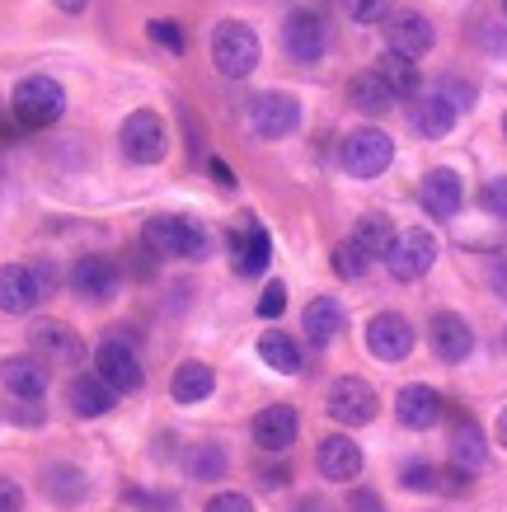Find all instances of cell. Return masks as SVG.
<instances>
[{
	"label": "cell",
	"instance_id": "cell-29",
	"mask_svg": "<svg viewBox=\"0 0 507 512\" xmlns=\"http://www.w3.org/2000/svg\"><path fill=\"white\" fill-rule=\"evenodd\" d=\"M371 71L385 80V90L395 94V99H414V94H423V71H418V62L400 57V52H385V57H376V66H371Z\"/></svg>",
	"mask_w": 507,
	"mask_h": 512
},
{
	"label": "cell",
	"instance_id": "cell-8",
	"mask_svg": "<svg viewBox=\"0 0 507 512\" xmlns=\"http://www.w3.org/2000/svg\"><path fill=\"white\" fill-rule=\"evenodd\" d=\"M10 109L24 127H52L66 113V90L52 76H29L15 85V99Z\"/></svg>",
	"mask_w": 507,
	"mask_h": 512
},
{
	"label": "cell",
	"instance_id": "cell-26",
	"mask_svg": "<svg viewBox=\"0 0 507 512\" xmlns=\"http://www.w3.org/2000/svg\"><path fill=\"white\" fill-rule=\"evenodd\" d=\"M43 296L33 287V273L29 264H5L0 268V311L5 315H29Z\"/></svg>",
	"mask_w": 507,
	"mask_h": 512
},
{
	"label": "cell",
	"instance_id": "cell-33",
	"mask_svg": "<svg viewBox=\"0 0 507 512\" xmlns=\"http://www.w3.org/2000/svg\"><path fill=\"white\" fill-rule=\"evenodd\" d=\"M353 240L367 249L371 259H381L385 249H390V240H395V226H390V217H385V212H367V217L357 221Z\"/></svg>",
	"mask_w": 507,
	"mask_h": 512
},
{
	"label": "cell",
	"instance_id": "cell-49",
	"mask_svg": "<svg viewBox=\"0 0 507 512\" xmlns=\"http://www.w3.org/2000/svg\"><path fill=\"white\" fill-rule=\"evenodd\" d=\"M259 480L268 484V489H282V484L292 480V470H287V466H268V470H263V466H259Z\"/></svg>",
	"mask_w": 507,
	"mask_h": 512
},
{
	"label": "cell",
	"instance_id": "cell-20",
	"mask_svg": "<svg viewBox=\"0 0 507 512\" xmlns=\"http://www.w3.org/2000/svg\"><path fill=\"white\" fill-rule=\"evenodd\" d=\"M442 414H446V400L432 386H423V381H414V386H404L400 395H395V419H400L404 428H414V433L437 428Z\"/></svg>",
	"mask_w": 507,
	"mask_h": 512
},
{
	"label": "cell",
	"instance_id": "cell-31",
	"mask_svg": "<svg viewBox=\"0 0 507 512\" xmlns=\"http://www.w3.org/2000/svg\"><path fill=\"white\" fill-rule=\"evenodd\" d=\"M226 447H216V442H198V447H188L184 456V470H188V480H198V484H216V480H226Z\"/></svg>",
	"mask_w": 507,
	"mask_h": 512
},
{
	"label": "cell",
	"instance_id": "cell-18",
	"mask_svg": "<svg viewBox=\"0 0 507 512\" xmlns=\"http://www.w3.org/2000/svg\"><path fill=\"white\" fill-rule=\"evenodd\" d=\"M418 202L428 207V217L437 221H451L456 212L465 207V188H461V174L437 165V170L423 174V184H418Z\"/></svg>",
	"mask_w": 507,
	"mask_h": 512
},
{
	"label": "cell",
	"instance_id": "cell-21",
	"mask_svg": "<svg viewBox=\"0 0 507 512\" xmlns=\"http://www.w3.org/2000/svg\"><path fill=\"white\" fill-rule=\"evenodd\" d=\"M71 292L85 296V301H108V296L118 292V264L108 259V254H85V259H76V268H71Z\"/></svg>",
	"mask_w": 507,
	"mask_h": 512
},
{
	"label": "cell",
	"instance_id": "cell-50",
	"mask_svg": "<svg viewBox=\"0 0 507 512\" xmlns=\"http://www.w3.org/2000/svg\"><path fill=\"white\" fill-rule=\"evenodd\" d=\"M207 170H212V179H216L221 188H235V170L226 165V160H207Z\"/></svg>",
	"mask_w": 507,
	"mask_h": 512
},
{
	"label": "cell",
	"instance_id": "cell-19",
	"mask_svg": "<svg viewBox=\"0 0 507 512\" xmlns=\"http://www.w3.org/2000/svg\"><path fill=\"white\" fill-rule=\"evenodd\" d=\"M249 433H254V442L268 456H282L296 442V433H301V414L292 404H268V409H259V419L249 423Z\"/></svg>",
	"mask_w": 507,
	"mask_h": 512
},
{
	"label": "cell",
	"instance_id": "cell-23",
	"mask_svg": "<svg viewBox=\"0 0 507 512\" xmlns=\"http://www.w3.org/2000/svg\"><path fill=\"white\" fill-rule=\"evenodd\" d=\"M0 381H5V390L19 395V400H43L47 367L33 353H15V357H5V362H0Z\"/></svg>",
	"mask_w": 507,
	"mask_h": 512
},
{
	"label": "cell",
	"instance_id": "cell-17",
	"mask_svg": "<svg viewBox=\"0 0 507 512\" xmlns=\"http://www.w3.org/2000/svg\"><path fill=\"white\" fill-rule=\"evenodd\" d=\"M451 466H461V470H470V475H479V470L489 466V433L479 428L465 409H456L451 414Z\"/></svg>",
	"mask_w": 507,
	"mask_h": 512
},
{
	"label": "cell",
	"instance_id": "cell-37",
	"mask_svg": "<svg viewBox=\"0 0 507 512\" xmlns=\"http://www.w3.org/2000/svg\"><path fill=\"white\" fill-rule=\"evenodd\" d=\"M146 33H151V43H160L165 52H174V57H184L188 52V38H184V29H179L174 19H151Z\"/></svg>",
	"mask_w": 507,
	"mask_h": 512
},
{
	"label": "cell",
	"instance_id": "cell-41",
	"mask_svg": "<svg viewBox=\"0 0 507 512\" xmlns=\"http://www.w3.org/2000/svg\"><path fill=\"white\" fill-rule=\"evenodd\" d=\"M470 480H475L470 470H461V466H451V461H446L437 489H442V494H451V498H465V494H470Z\"/></svg>",
	"mask_w": 507,
	"mask_h": 512
},
{
	"label": "cell",
	"instance_id": "cell-32",
	"mask_svg": "<svg viewBox=\"0 0 507 512\" xmlns=\"http://www.w3.org/2000/svg\"><path fill=\"white\" fill-rule=\"evenodd\" d=\"M259 357L282 376H301V343L292 334H259Z\"/></svg>",
	"mask_w": 507,
	"mask_h": 512
},
{
	"label": "cell",
	"instance_id": "cell-34",
	"mask_svg": "<svg viewBox=\"0 0 507 512\" xmlns=\"http://www.w3.org/2000/svg\"><path fill=\"white\" fill-rule=\"evenodd\" d=\"M329 264H334V273L338 278H348V282H357V278H367V268H371V254L357 240H338L334 245V254H329Z\"/></svg>",
	"mask_w": 507,
	"mask_h": 512
},
{
	"label": "cell",
	"instance_id": "cell-30",
	"mask_svg": "<svg viewBox=\"0 0 507 512\" xmlns=\"http://www.w3.org/2000/svg\"><path fill=\"white\" fill-rule=\"evenodd\" d=\"M216 390V372L207 367V362H179V372H174V381H169V395L179 404H198V400H207Z\"/></svg>",
	"mask_w": 507,
	"mask_h": 512
},
{
	"label": "cell",
	"instance_id": "cell-24",
	"mask_svg": "<svg viewBox=\"0 0 507 512\" xmlns=\"http://www.w3.org/2000/svg\"><path fill=\"white\" fill-rule=\"evenodd\" d=\"M409 104H414V109H409V127H414L418 137H428V141L446 137V132L456 127V118H461V113L451 109L437 90H432V94H414Z\"/></svg>",
	"mask_w": 507,
	"mask_h": 512
},
{
	"label": "cell",
	"instance_id": "cell-51",
	"mask_svg": "<svg viewBox=\"0 0 507 512\" xmlns=\"http://www.w3.org/2000/svg\"><path fill=\"white\" fill-rule=\"evenodd\" d=\"M52 5H57V10H62V15H80V10H85V5H90V0H52Z\"/></svg>",
	"mask_w": 507,
	"mask_h": 512
},
{
	"label": "cell",
	"instance_id": "cell-25",
	"mask_svg": "<svg viewBox=\"0 0 507 512\" xmlns=\"http://www.w3.org/2000/svg\"><path fill=\"white\" fill-rule=\"evenodd\" d=\"M343 325H348V311L338 306V296H315L306 306V315H301V329H306V339L315 348H329L343 334Z\"/></svg>",
	"mask_w": 507,
	"mask_h": 512
},
{
	"label": "cell",
	"instance_id": "cell-1",
	"mask_svg": "<svg viewBox=\"0 0 507 512\" xmlns=\"http://www.w3.org/2000/svg\"><path fill=\"white\" fill-rule=\"evenodd\" d=\"M146 249L160 254V259H188V264H202L212 254V235L207 226L193 217H151L146 231H141Z\"/></svg>",
	"mask_w": 507,
	"mask_h": 512
},
{
	"label": "cell",
	"instance_id": "cell-35",
	"mask_svg": "<svg viewBox=\"0 0 507 512\" xmlns=\"http://www.w3.org/2000/svg\"><path fill=\"white\" fill-rule=\"evenodd\" d=\"M338 5H343V15L353 24H385L395 15V0H338Z\"/></svg>",
	"mask_w": 507,
	"mask_h": 512
},
{
	"label": "cell",
	"instance_id": "cell-43",
	"mask_svg": "<svg viewBox=\"0 0 507 512\" xmlns=\"http://www.w3.org/2000/svg\"><path fill=\"white\" fill-rule=\"evenodd\" d=\"M29 273H33V287H38V296H52L57 292V264L52 259H38V264H29Z\"/></svg>",
	"mask_w": 507,
	"mask_h": 512
},
{
	"label": "cell",
	"instance_id": "cell-10",
	"mask_svg": "<svg viewBox=\"0 0 507 512\" xmlns=\"http://www.w3.org/2000/svg\"><path fill=\"white\" fill-rule=\"evenodd\" d=\"M362 343H367V353L376 362H404L414 353V325L400 311H376L362 329Z\"/></svg>",
	"mask_w": 507,
	"mask_h": 512
},
{
	"label": "cell",
	"instance_id": "cell-22",
	"mask_svg": "<svg viewBox=\"0 0 507 512\" xmlns=\"http://www.w3.org/2000/svg\"><path fill=\"white\" fill-rule=\"evenodd\" d=\"M118 400V390L108 386L99 372H80L71 386H66V404H71V414L76 419H104L108 409Z\"/></svg>",
	"mask_w": 507,
	"mask_h": 512
},
{
	"label": "cell",
	"instance_id": "cell-7",
	"mask_svg": "<svg viewBox=\"0 0 507 512\" xmlns=\"http://www.w3.org/2000/svg\"><path fill=\"white\" fill-rule=\"evenodd\" d=\"M395 165V141L381 127H357L343 137V170L353 179H381Z\"/></svg>",
	"mask_w": 507,
	"mask_h": 512
},
{
	"label": "cell",
	"instance_id": "cell-16",
	"mask_svg": "<svg viewBox=\"0 0 507 512\" xmlns=\"http://www.w3.org/2000/svg\"><path fill=\"white\" fill-rule=\"evenodd\" d=\"M315 470H320L329 484H353L362 475V447H357L348 433H329L315 447Z\"/></svg>",
	"mask_w": 507,
	"mask_h": 512
},
{
	"label": "cell",
	"instance_id": "cell-11",
	"mask_svg": "<svg viewBox=\"0 0 507 512\" xmlns=\"http://www.w3.org/2000/svg\"><path fill=\"white\" fill-rule=\"evenodd\" d=\"M324 404H329V419L343 423V428H367V423H376V409H381L376 390L357 376H338Z\"/></svg>",
	"mask_w": 507,
	"mask_h": 512
},
{
	"label": "cell",
	"instance_id": "cell-27",
	"mask_svg": "<svg viewBox=\"0 0 507 512\" xmlns=\"http://www.w3.org/2000/svg\"><path fill=\"white\" fill-rule=\"evenodd\" d=\"M348 104H353L362 118H385V113L395 109L400 99L385 90V80L376 76V71H357V76L348 80Z\"/></svg>",
	"mask_w": 507,
	"mask_h": 512
},
{
	"label": "cell",
	"instance_id": "cell-12",
	"mask_svg": "<svg viewBox=\"0 0 507 512\" xmlns=\"http://www.w3.org/2000/svg\"><path fill=\"white\" fill-rule=\"evenodd\" d=\"M94 372L104 376L118 395H132V390H141V381H146V372H141V357L132 353V343L118 339V334L99 339V348H94Z\"/></svg>",
	"mask_w": 507,
	"mask_h": 512
},
{
	"label": "cell",
	"instance_id": "cell-36",
	"mask_svg": "<svg viewBox=\"0 0 507 512\" xmlns=\"http://www.w3.org/2000/svg\"><path fill=\"white\" fill-rule=\"evenodd\" d=\"M437 480H442V470L432 466V461H409V466L400 470V484L409 489V494H432Z\"/></svg>",
	"mask_w": 507,
	"mask_h": 512
},
{
	"label": "cell",
	"instance_id": "cell-38",
	"mask_svg": "<svg viewBox=\"0 0 507 512\" xmlns=\"http://www.w3.org/2000/svg\"><path fill=\"white\" fill-rule=\"evenodd\" d=\"M479 207H484L493 221H507V174H498V179H489V184H484Z\"/></svg>",
	"mask_w": 507,
	"mask_h": 512
},
{
	"label": "cell",
	"instance_id": "cell-3",
	"mask_svg": "<svg viewBox=\"0 0 507 512\" xmlns=\"http://www.w3.org/2000/svg\"><path fill=\"white\" fill-rule=\"evenodd\" d=\"M301 123H306V109H301V99L287 90H263L245 104V127L263 141L292 137V132H301Z\"/></svg>",
	"mask_w": 507,
	"mask_h": 512
},
{
	"label": "cell",
	"instance_id": "cell-45",
	"mask_svg": "<svg viewBox=\"0 0 507 512\" xmlns=\"http://www.w3.org/2000/svg\"><path fill=\"white\" fill-rule=\"evenodd\" d=\"M202 512H254V503H249L245 494H231V489H226V494L207 498V508H202Z\"/></svg>",
	"mask_w": 507,
	"mask_h": 512
},
{
	"label": "cell",
	"instance_id": "cell-42",
	"mask_svg": "<svg viewBox=\"0 0 507 512\" xmlns=\"http://www.w3.org/2000/svg\"><path fill=\"white\" fill-rule=\"evenodd\" d=\"M437 94H442V99H446V104H451L456 113H465L470 104H475V90H470L465 80H442V85H437Z\"/></svg>",
	"mask_w": 507,
	"mask_h": 512
},
{
	"label": "cell",
	"instance_id": "cell-40",
	"mask_svg": "<svg viewBox=\"0 0 507 512\" xmlns=\"http://www.w3.org/2000/svg\"><path fill=\"white\" fill-rule=\"evenodd\" d=\"M43 400H19L15 395V404H10V423H19V428H43Z\"/></svg>",
	"mask_w": 507,
	"mask_h": 512
},
{
	"label": "cell",
	"instance_id": "cell-46",
	"mask_svg": "<svg viewBox=\"0 0 507 512\" xmlns=\"http://www.w3.org/2000/svg\"><path fill=\"white\" fill-rule=\"evenodd\" d=\"M0 512H24V489L0 475Z\"/></svg>",
	"mask_w": 507,
	"mask_h": 512
},
{
	"label": "cell",
	"instance_id": "cell-56",
	"mask_svg": "<svg viewBox=\"0 0 507 512\" xmlns=\"http://www.w3.org/2000/svg\"><path fill=\"white\" fill-rule=\"evenodd\" d=\"M0 137H5V132H0Z\"/></svg>",
	"mask_w": 507,
	"mask_h": 512
},
{
	"label": "cell",
	"instance_id": "cell-28",
	"mask_svg": "<svg viewBox=\"0 0 507 512\" xmlns=\"http://www.w3.org/2000/svg\"><path fill=\"white\" fill-rule=\"evenodd\" d=\"M43 494L57 503V508H76L80 498L90 494V480H85V470H76L71 461H52L43 470Z\"/></svg>",
	"mask_w": 507,
	"mask_h": 512
},
{
	"label": "cell",
	"instance_id": "cell-47",
	"mask_svg": "<svg viewBox=\"0 0 507 512\" xmlns=\"http://www.w3.org/2000/svg\"><path fill=\"white\" fill-rule=\"evenodd\" d=\"M489 282H493V292H498V296H503V301H507V254H503V259H493V264H489Z\"/></svg>",
	"mask_w": 507,
	"mask_h": 512
},
{
	"label": "cell",
	"instance_id": "cell-9",
	"mask_svg": "<svg viewBox=\"0 0 507 512\" xmlns=\"http://www.w3.org/2000/svg\"><path fill=\"white\" fill-rule=\"evenodd\" d=\"M29 353L38 357L43 367H80L85 343H80V334L66 325V320L43 315V320H33L29 325Z\"/></svg>",
	"mask_w": 507,
	"mask_h": 512
},
{
	"label": "cell",
	"instance_id": "cell-53",
	"mask_svg": "<svg viewBox=\"0 0 507 512\" xmlns=\"http://www.w3.org/2000/svg\"><path fill=\"white\" fill-rule=\"evenodd\" d=\"M503 137H507V113H503Z\"/></svg>",
	"mask_w": 507,
	"mask_h": 512
},
{
	"label": "cell",
	"instance_id": "cell-55",
	"mask_svg": "<svg viewBox=\"0 0 507 512\" xmlns=\"http://www.w3.org/2000/svg\"><path fill=\"white\" fill-rule=\"evenodd\" d=\"M503 343H507V334H503Z\"/></svg>",
	"mask_w": 507,
	"mask_h": 512
},
{
	"label": "cell",
	"instance_id": "cell-4",
	"mask_svg": "<svg viewBox=\"0 0 507 512\" xmlns=\"http://www.w3.org/2000/svg\"><path fill=\"white\" fill-rule=\"evenodd\" d=\"M381 259H385V273L395 282H418L428 278L432 264H437V240L423 226H409V231H395V240H390V249Z\"/></svg>",
	"mask_w": 507,
	"mask_h": 512
},
{
	"label": "cell",
	"instance_id": "cell-2",
	"mask_svg": "<svg viewBox=\"0 0 507 512\" xmlns=\"http://www.w3.org/2000/svg\"><path fill=\"white\" fill-rule=\"evenodd\" d=\"M259 33L249 29L245 19H221L212 29V66L221 71L226 80H245L259 71Z\"/></svg>",
	"mask_w": 507,
	"mask_h": 512
},
{
	"label": "cell",
	"instance_id": "cell-5",
	"mask_svg": "<svg viewBox=\"0 0 507 512\" xmlns=\"http://www.w3.org/2000/svg\"><path fill=\"white\" fill-rule=\"evenodd\" d=\"M226 249H231V268L240 278H263V268L273 264V240L263 231V221L254 212H240L226 231Z\"/></svg>",
	"mask_w": 507,
	"mask_h": 512
},
{
	"label": "cell",
	"instance_id": "cell-48",
	"mask_svg": "<svg viewBox=\"0 0 507 512\" xmlns=\"http://www.w3.org/2000/svg\"><path fill=\"white\" fill-rule=\"evenodd\" d=\"M292 512H334V503L324 494H301V503H296Z\"/></svg>",
	"mask_w": 507,
	"mask_h": 512
},
{
	"label": "cell",
	"instance_id": "cell-14",
	"mask_svg": "<svg viewBox=\"0 0 507 512\" xmlns=\"http://www.w3.org/2000/svg\"><path fill=\"white\" fill-rule=\"evenodd\" d=\"M428 343L446 367H461L465 357L475 353V329H470V320L461 311H437L428 320Z\"/></svg>",
	"mask_w": 507,
	"mask_h": 512
},
{
	"label": "cell",
	"instance_id": "cell-6",
	"mask_svg": "<svg viewBox=\"0 0 507 512\" xmlns=\"http://www.w3.org/2000/svg\"><path fill=\"white\" fill-rule=\"evenodd\" d=\"M118 146H123V156L132 160V165H160L169 151V127L160 113L151 109H137L127 113L123 127H118Z\"/></svg>",
	"mask_w": 507,
	"mask_h": 512
},
{
	"label": "cell",
	"instance_id": "cell-15",
	"mask_svg": "<svg viewBox=\"0 0 507 512\" xmlns=\"http://www.w3.org/2000/svg\"><path fill=\"white\" fill-rule=\"evenodd\" d=\"M385 43H390V52H400V57L418 62L423 52H432L437 29H432V19L418 15V10H395V15L385 19Z\"/></svg>",
	"mask_w": 507,
	"mask_h": 512
},
{
	"label": "cell",
	"instance_id": "cell-44",
	"mask_svg": "<svg viewBox=\"0 0 507 512\" xmlns=\"http://www.w3.org/2000/svg\"><path fill=\"white\" fill-rule=\"evenodd\" d=\"M348 512H385V498L367 484H357L353 494H348Z\"/></svg>",
	"mask_w": 507,
	"mask_h": 512
},
{
	"label": "cell",
	"instance_id": "cell-54",
	"mask_svg": "<svg viewBox=\"0 0 507 512\" xmlns=\"http://www.w3.org/2000/svg\"><path fill=\"white\" fill-rule=\"evenodd\" d=\"M503 10H507V0H503Z\"/></svg>",
	"mask_w": 507,
	"mask_h": 512
},
{
	"label": "cell",
	"instance_id": "cell-52",
	"mask_svg": "<svg viewBox=\"0 0 507 512\" xmlns=\"http://www.w3.org/2000/svg\"><path fill=\"white\" fill-rule=\"evenodd\" d=\"M493 437H498V447L507 451V409H503V414H498V423H493Z\"/></svg>",
	"mask_w": 507,
	"mask_h": 512
},
{
	"label": "cell",
	"instance_id": "cell-13",
	"mask_svg": "<svg viewBox=\"0 0 507 512\" xmlns=\"http://www.w3.org/2000/svg\"><path fill=\"white\" fill-rule=\"evenodd\" d=\"M282 47H287V57L301 66H315L329 52V24L324 15L315 10H292L287 24H282Z\"/></svg>",
	"mask_w": 507,
	"mask_h": 512
},
{
	"label": "cell",
	"instance_id": "cell-39",
	"mask_svg": "<svg viewBox=\"0 0 507 512\" xmlns=\"http://www.w3.org/2000/svg\"><path fill=\"white\" fill-rule=\"evenodd\" d=\"M287 311V282H268L263 287V296H259V320H277V315Z\"/></svg>",
	"mask_w": 507,
	"mask_h": 512
}]
</instances>
